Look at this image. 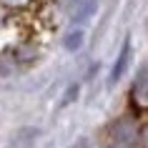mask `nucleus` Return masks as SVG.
Listing matches in <instances>:
<instances>
[{"mask_svg": "<svg viewBox=\"0 0 148 148\" xmlns=\"http://www.w3.org/2000/svg\"><path fill=\"white\" fill-rule=\"evenodd\" d=\"M33 0H0V5L3 8H8V10H20L25 8V5H30Z\"/></svg>", "mask_w": 148, "mask_h": 148, "instance_id": "obj_3", "label": "nucleus"}, {"mask_svg": "<svg viewBox=\"0 0 148 148\" xmlns=\"http://www.w3.org/2000/svg\"><path fill=\"white\" fill-rule=\"evenodd\" d=\"M83 38H86V33L83 30H70L68 35H65V40H63V45H65V50H78L80 45H83Z\"/></svg>", "mask_w": 148, "mask_h": 148, "instance_id": "obj_2", "label": "nucleus"}, {"mask_svg": "<svg viewBox=\"0 0 148 148\" xmlns=\"http://www.w3.org/2000/svg\"><path fill=\"white\" fill-rule=\"evenodd\" d=\"M78 90H80V88H78V86H70V88H68V90H65V98H63V103H60L63 108H65V106H70V103L75 101V98H78Z\"/></svg>", "mask_w": 148, "mask_h": 148, "instance_id": "obj_4", "label": "nucleus"}, {"mask_svg": "<svg viewBox=\"0 0 148 148\" xmlns=\"http://www.w3.org/2000/svg\"><path fill=\"white\" fill-rule=\"evenodd\" d=\"M131 58H133V45H131V40H125L121 53H118V58H116V63H113V68H110V78H108L110 86H116L118 80L125 75V70L131 65Z\"/></svg>", "mask_w": 148, "mask_h": 148, "instance_id": "obj_1", "label": "nucleus"}]
</instances>
